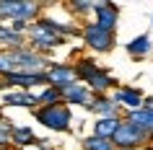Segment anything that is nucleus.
Segmentation results:
<instances>
[{
  "label": "nucleus",
  "mask_w": 153,
  "mask_h": 150,
  "mask_svg": "<svg viewBox=\"0 0 153 150\" xmlns=\"http://www.w3.org/2000/svg\"><path fill=\"white\" fill-rule=\"evenodd\" d=\"M65 36H60L57 31H52L44 21H34L31 26H29V31H26V44L31 49H36L39 55H49L52 49H57V47H62L65 44Z\"/></svg>",
  "instance_id": "nucleus-1"
},
{
  "label": "nucleus",
  "mask_w": 153,
  "mask_h": 150,
  "mask_svg": "<svg viewBox=\"0 0 153 150\" xmlns=\"http://www.w3.org/2000/svg\"><path fill=\"white\" fill-rule=\"evenodd\" d=\"M34 119L42 127H47L52 132H70L73 127V109L68 103H55V106H42L34 111Z\"/></svg>",
  "instance_id": "nucleus-2"
},
{
  "label": "nucleus",
  "mask_w": 153,
  "mask_h": 150,
  "mask_svg": "<svg viewBox=\"0 0 153 150\" xmlns=\"http://www.w3.org/2000/svg\"><path fill=\"white\" fill-rule=\"evenodd\" d=\"M42 5L34 0H0V21H39Z\"/></svg>",
  "instance_id": "nucleus-3"
},
{
  "label": "nucleus",
  "mask_w": 153,
  "mask_h": 150,
  "mask_svg": "<svg viewBox=\"0 0 153 150\" xmlns=\"http://www.w3.org/2000/svg\"><path fill=\"white\" fill-rule=\"evenodd\" d=\"M81 39L83 44L91 49V52H96V55H106V52H112L114 44H117V36L112 31H104L101 26H96L94 21H86L81 26Z\"/></svg>",
  "instance_id": "nucleus-4"
},
{
  "label": "nucleus",
  "mask_w": 153,
  "mask_h": 150,
  "mask_svg": "<svg viewBox=\"0 0 153 150\" xmlns=\"http://www.w3.org/2000/svg\"><path fill=\"white\" fill-rule=\"evenodd\" d=\"M114 148L117 150H140L148 145V137H145V132H140L132 122H127V119H122L120 129H117V134L112 137Z\"/></svg>",
  "instance_id": "nucleus-5"
},
{
  "label": "nucleus",
  "mask_w": 153,
  "mask_h": 150,
  "mask_svg": "<svg viewBox=\"0 0 153 150\" xmlns=\"http://www.w3.org/2000/svg\"><path fill=\"white\" fill-rule=\"evenodd\" d=\"M47 78H49V86L57 88L60 93H62L65 88L81 83L78 75H75V67L68 65V62H52V65H49V70H47Z\"/></svg>",
  "instance_id": "nucleus-6"
},
{
  "label": "nucleus",
  "mask_w": 153,
  "mask_h": 150,
  "mask_svg": "<svg viewBox=\"0 0 153 150\" xmlns=\"http://www.w3.org/2000/svg\"><path fill=\"white\" fill-rule=\"evenodd\" d=\"M94 24L101 26L104 31H117V24H120V8L114 5V3H94Z\"/></svg>",
  "instance_id": "nucleus-7"
},
{
  "label": "nucleus",
  "mask_w": 153,
  "mask_h": 150,
  "mask_svg": "<svg viewBox=\"0 0 153 150\" xmlns=\"http://www.w3.org/2000/svg\"><path fill=\"white\" fill-rule=\"evenodd\" d=\"M112 98H114V103H117L122 111H135V109H140L143 101H145L143 91L135 88V86H120L112 93Z\"/></svg>",
  "instance_id": "nucleus-8"
},
{
  "label": "nucleus",
  "mask_w": 153,
  "mask_h": 150,
  "mask_svg": "<svg viewBox=\"0 0 153 150\" xmlns=\"http://www.w3.org/2000/svg\"><path fill=\"white\" fill-rule=\"evenodd\" d=\"M86 111L96 114V119H122V117H125V111L114 103L112 93H109V96H94V101H91V106Z\"/></svg>",
  "instance_id": "nucleus-9"
},
{
  "label": "nucleus",
  "mask_w": 153,
  "mask_h": 150,
  "mask_svg": "<svg viewBox=\"0 0 153 150\" xmlns=\"http://www.w3.org/2000/svg\"><path fill=\"white\" fill-rule=\"evenodd\" d=\"M127 122H132V124L140 129V132H145V137H148V145H153V109H145V106H140V109L135 111H125V117Z\"/></svg>",
  "instance_id": "nucleus-10"
},
{
  "label": "nucleus",
  "mask_w": 153,
  "mask_h": 150,
  "mask_svg": "<svg viewBox=\"0 0 153 150\" xmlns=\"http://www.w3.org/2000/svg\"><path fill=\"white\" fill-rule=\"evenodd\" d=\"M91 101H94V93H91V88L86 83H75V86L62 91V103H68V106H83V109H88Z\"/></svg>",
  "instance_id": "nucleus-11"
},
{
  "label": "nucleus",
  "mask_w": 153,
  "mask_h": 150,
  "mask_svg": "<svg viewBox=\"0 0 153 150\" xmlns=\"http://www.w3.org/2000/svg\"><path fill=\"white\" fill-rule=\"evenodd\" d=\"M0 106H21V109L36 111L39 109V98H36V93H31V91H8V93H3Z\"/></svg>",
  "instance_id": "nucleus-12"
},
{
  "label": "nucleus",
  "mask_w": 153,
  "mask_h": 150,
  "mask_svg": "<svg viewBox=\"0 0 153 150\" xmlns=\"http://www.w3.org/2000/svg\"><path fill=\"white\" fill-rule=\"evenodd\" d=\"M125 49H127V55L132 57V60H143V57H148L153 52V39L148 34H140V36H135L132 41H127Z\"/></svg>",
  "instance_id": "nucleus-13"
},
{
  "label": "nucleus",
  "mask_w": 153,
  "mask_h": 150,
  "mask_svg": "<svg viewBox=\"0 0 153 150\" xmlns=\"http://www.w3.org/2000/svg\"><path fill=\"white\" fill-rule=\"evenodd\" d=\"M26 47V36L16 34L8 24H0V49H21Z\"/></svg>",
  "instance_id": "nucleus-14"
},
{
  "label": "nucleus",
  "mask_w": 153,
  "mask_h": 150,
  "mask_svg": "<svg viewBox=\"0 0 153 150\" xmlns=\"http://www.w3.org/2000/svg\"><path fill=\"white\" fill-rule=\"evenodd\" d=\"M73 67H75V75H78V80H81V83L91 80L94 75H96V72L104 70V67H101V65H99L94 57H78V62L73 65Z\"/></svg>",
  "instance_id": "nucleus-15"
},
{
  "label": "nucleus",
  "mask_w": 153,
  "mask_h": 150,
  "mask_svg": "<svg viewBox=\"0 0 153 150\" xmlns=\"http://www.w3.org/2000/svg\"><path fill=\"white\" fill-rule=\"evenodd\" d=\"M36 132H34L31 127H13V132H10V142H13V148H26V145H36Z\"/></svg>",
  "instance_id": "nucleus-16"
},
{
  "label": "nucleus",
  "mask_w": 153,
  "mask_h": 150,
  "mask_svg": "<svg viewBox=\"0 0 153 150\" xmlns=\"http://www.w3.org/2000/svg\"><path fill=\"white\" fill-rule=\"evenodd\" d=\"M120 124H122V119H96L94 122V134L104 137V140H112L120 129Z\"/></svg>",
  "instance_id": "nucleus-17"
},
{
  "label": "nucleus",
  "mask_w": 153,
  "mask_h": 150,
  "mask_svg": "<svg viewBox=\"0 0 153 150\" xmlns=\"http://www.w3.org/2000/svg\"><path fill=\"white\" fill-rule=\"evenodd\" d=\"M13 72H18L16 49H0V78H8Z\"/></svg>",
  "instance_id": "nucleus-18"
},
{
  "label": "nucleus",
  "mask_w": 153,
  "mask_h": 150,
  "mask_svg": "<svg viewBox=\"0 0 153 150\" xmlns=\"http://www.w3.org/2000/svg\"><path fill=\"white\" fill-rule=\"evenodd\" d=\"M36 98H39V109H42V106H55V103H62V93H60L57 88H52V86L42 88L39 93H36Z\"/></svg>",
  "instance_id": "nucleus-19"
},
{
  "label": "nucleus",
  "mask_w": 153,
  "mask_h": 150,
  "mask_svg": "<svg viewBox=\"0 0 153 150\" xmlns=\"http://www.w3.org/2000/svg\"><path fill=\"white\" fill-rule=\"evenodd\" d=\"M81 148H83V150H117L112 140H104V137H96V134H88V137H83Z\"/></svg>",
  "instance_id": "nucleus-20"
},
{
  "label": "nucleus",
  "mask_w": 153,
  "mask_h": 150,
  "mask_svg": "<svg viewBox=\"0 0 153 150\" xmlns=\"http://www.w3.org/2000/svg\"><path fill=\"white\" fill-rule=\"evenodd\" d=\"M13 122H5L0 119V150H13V142H10V132H13Z\"/></svg>",
  "instance_id": "nucleus-21"
},
{
  "label": "nucleus",
  "mask_w": 153,
  "mask_h": 150,
  "mask_svg": "<svg viewBox=\"0 0 153 150\" xmlns=\"http://www.w3.org/2000/svg\"><path fill=\"white\" fill-rule=\"evenodd\" d=\"M68 10L73 16H88V13H94V3L91 0H73L68 5Z\"/></svg>",
  "instance_id": "nucleus-22"
},
{
  "label": "nucleus",
  "mask_w": 153,
  "mask_h": 150,
  "mask_svg": "<svg viewBox=\"0 0 153 150\" xmlns=\"http://www.w3.org/2000/svg\"><path fill=\"white\" fill-rule=\"evenodd\" d=\"M151 24H153V18H151Z\"/></svg>",
  "instance_id": "nucleus-23"
},
{
  "label": "nucleus",
  "mask_w": 153,
  "mask_h": 150,
  "mask_svg": "<svg viewBox=\"0 0 153 150\" xmlns=\"http://www.w3.org/2000/svg\"><path fill=\"white\" fill-rule=\"evenodd\" d=\"M0 24H3V21H0Z\"/></svg>",
  "instance_id": "nucleus-24"
}]
</instances>
